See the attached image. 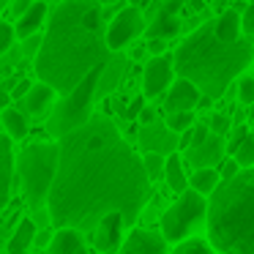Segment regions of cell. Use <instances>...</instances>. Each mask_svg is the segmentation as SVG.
I'll list each match as a JSON object with an SVG mask.
<instances>
[{
  "label": "cell",
  "mask_w": 254,
  "mask_h": 254,
  "mask_svg": "<svg viewBox=\"0 0 254 254\" xmlns=\"http://www.w3.org/2000/svg\"><path fill=\"white\" fill-rule=\"evenodd\" d=\"M150 199V178L142 156L123 139L107 115L58 139V172L47 199V213L58 230H88L110 213L134 224Z\"/></svg>",
  "instance_id": "cell-1"
},
{
  "label": "cell",
  "mask_w": 254,
  "mask_h": 254,
  "mask_svg": "<svg viewBox=\"0 0 254 254\" xmlns=\"http://www.w3.org/2000/svg\"><path fill=\"white\" fill-rule=\"evenodd\" d=\"M123 58V52H110L107 47L104 8L99 0H63L47 17V33L33 66L41 82L68 96L90 71L110 68Z\"/></svg>",
  "instance_id": "cell-2"
},
{
  "label": "cell",
  "mask_w": 254,
  "mask_h": 254,
  "mask_svg": "<svg viewBox=\"0 0 254 254\" xmlns=\"http://www.w3.org/2000/svg\"><path fill=\"white\" fill-rule=\"evenodd\" d=\"M175 58V74L181 79H189L199 88L205 99H221L235 82L243 77L249 66L254 63V41H221L216 36L213 19L199 25L197 30L186 36L172 52Z\"/></svg>",
  "instance_id": "cell-3"
},
{
  "label": "cell",
  "mask_w": 254,
  "mask_h": 254,
  "mask_svg": "<svg viewBox=\"0 0 254 254\" xmlns=\"http://www.w3.org/2000/svg\"><path fill=\"white\" fill-rule=\"evenodd\" d=\"M208 243L221 254H254V170H241L210 194Z\"/></svg>",
  "instance_id": "cell-4"
},
{
  "label": "cell",
  "mask_w": 254,
  "mask_h": 254,
  "mask_svg": "<svg viewBox=\"0 0 254 254\" xmlns=\"http://www.w3.org/2000/svg\"><path fill=\"white\" fill-rule=\"evenodd\" d=\"M58 172V142H33L19 156V178L30 208L44 219V205Z\"/></svg>",
  "instance_id": "cell-5"
},
{
  "label": "cell",
  "mask_w": 254,
  "mask_h": 254,
  "mask_svg": "<svg viewBox=\"0 0 254 254\" xmlns=\"http://www.w3.org/2000/svg\"><path fill=\"white\" fill-rule=\"evenodd\" d=\"M205 219H208V197L186 189L161 216V235L167 243H183Z\"/></svg>",
  "instance_id": "cell-6"
},
{
  "label": "cell",
  "mask_w": 254,
  "mask_h": 254,
  "mask_svg": "<svg viewBox=\"0 0 254 254\" xmlns=\"http://www.w3.org/2000/svg\"><path fill=\"white\" fill-rule=\"evenodd\" d=\"M139 33H145L142 11L134 6L121 8L115 14V19L107 25V47H110V52H123Z\"/></svg>",
  "instance_id": "cell-7"
},
{
  "label": "cell",
  "mask_w": 254,
  "mask_h": 254,
  "mask_svg": "<svg viewBox=\"0 0 254 254\" xmlns=\"http://www.w3.org/2000/svg\"><path fill=\"white\" fill-rule=\"evenodd\" d=\"M172 82H175V58L170 52L159 55V58H150L145 63V71H142V96L145 99L164 96Z\"/></svg>",
  "instance_id": "cell-8"
},
{
  "label": "cell",
  "mask_w": 254,
  "mask_h": 254,
  "mask_svg": "<svg viewBox=\"0 0 254 254\" xmlns=\"http://www.w3.org/2000/svg\"><path fill=\"white\" fill-rule=\"evenodd\" d=\"M186 0H164L159 8H156L153 19L145 25V36L150 39H161V41H170L181 33V8Z\"/></svg>",
  "instance_id": "cell-9"
},
{
  "label": "cell",
  "mask_w": 254,
  "mask_h": 254,
  "mask_svg": "<svg viewBox=\"0 0 254 254\" xmlns=\"http://www.w3.org/2000/svg\"><path fill=\"white\" fill-rule=\"evenodd\" d=\"M227 159V139L219 134H208L202 145L186 150V164H191L194 170H219L221 161Z\"/></svg>",
  "instance_id": "cell-10"
},
{
  "label": "cell",
  "mask_w": 254,
  "mask_h": 254,
  "mask_svg": "<svg viewBox=\"0 0 254 254\" xmlns=\"http://www.w3.org/2000/svg\"><path fill=\"white\" fill-rule=\"evenodd\" d=\"M178 142H181V134L170 131L167 123H150V126L139 128V145H142L145 153H159V156H172L178 153Z\"/></svg>",
  "instance_id": "cell-11"
},
{
  "label": "cell",
  "mask_w": 254,
  "mask_h": 254,
  "mask_svg": "<svg viewBox=\"0 0 254 254\" xmlns=\"http://www.w3.org/2000/svg\"><path fill=\"white\" fill-rule=\"evenodd\" d=\"M199 101H202V93H199L197 85L178 77L164 93V110L167 115H172V112H194L199 107Z\"/></svg>",
  "instance_id": "cell-12"
},
{
  "label": "cell",
  "mask_w": 254,
  "mask_h": 254,
  "mask_svg": "<svg viewBox=\"0 0 254 254\" xmlns=\"http://www.w3.org/2000/svg\"><path fill=\"white\" fill-rule=\"evenodd\" d=\"M123 221L121 213H110L99 221V227L93 230V246L99 249L101 254H118L123 246Z\"/></svg>",
  "instance_id": "cell-13"
},
{
  "label": "cell",
  "mask_w": 254,
  "mask_h": 254,
  "mask_svg": "<svg viewBox=\"0 0 254 254\" xmlns=\"http://www.w3.org/2000/svg\"><path fill=\"white\" fill-rule=\"evenodd\" d=\"M118 254H167V241L161 232L137 227V230L128 232V238L123 241Z\"/></svg>",
  "instance_id": "cell-14"
},
{
  "label": "cell",
  "mask_w": 254,
  "mask_h": 254,
  "mask_svg": "<svg viewBox=\"0 0 254 254\" xmlns=\"http://www.w3.org/2000/svg\"><path fill=\"white\" fill-rule=\"evenodd\" d=\"M11 181H14V150L11 137H0V213L11 199Z\"/></svg>",
  "instance_id": "cell-15"
},
{
  "label": "cell",
  "mask_w": 254,
  "mask_h": 254,
  "mask_svg": "<svg viewBox=\"0 0 254 254\" xmlns=\"http://www.w3.org/2000/svg\"><path fill=\"white\" fill-rule=\"evenodd\" d=\"M55 90L50 88V85H44V82H36L33 88L28 90V96H25V112L28 115H33V118H41V115H47V112L55 107Z\"/></svg>",
  "instance_id": "cell-16"
},
{
  "label": "cell",
  "mask_w": 254,
  "mask_h": 254,
  "mask_svg": "<svg viewBox=\"0 0 254 254\" xmlns=\"http://www.w3.org/2000/svg\"><path fill=\"white\" fill-rule=\"evenodd\" d=\"M44 19H47V3H44V0H36L33 6H30L28 11H25L22 17L17 19V25H14V33H17L22 41L30 39V36L39 33V28L44 25Z\"/></svg>",
  "instance_id": "cell-17"
},
{
  "label": "cell",
  "mask_w": 254,
  "mask_h": 254,
  "mask_svg": "<svg viewBox=\"0 0 254 254\" xmlns=\"http://www.w3.org/2000/svg\"><path fill=\"white\" fill-rule=\"evenodd\" d=\"M50 254H88L82 232L77 230H58L50 241Z\"/></svg>",
  "instance_id": "cell-18"
},
{
  "label": "cell",
  "mask_w": 254,
  "mask_h": 254,
  "mask_svg": "<svg viewBox=\"0 0 254 254\" xmlns=\"http://www.w3.org/2000/svg\"><path fill=\"white\" fill-rule=\"evenodd\" d=\"M164 181L172 191L183 194L189 189V178H186V167H183V159L178 153L167 156V164H164Z\"/></svg>",
  "instance_id": "cell-19"
},
{
  "label": "cell",
  "mask_w": 254,
  "mask_h": 254,
  "mask_svg": "<svg viewBox=\"0 0 254 254\" xmlns=\"http://www.w3.org/2000/svg\"><path fill=\"white\" fill-rule=\"evenodd\" d=\"M213 28L221 41H241V36H243L241 33V14L232 11V8L213 19Z\"/></svg>",
  "instance_id": "cell-20"
},
{
  "label": "cell",
  "mask_w": 254,
  "mask_h": 254,
  "mask_svg": "<svg viewBox=\"0 0 254 254\" xmlns=\"http://www.w3.org/2000/svg\"><path fill=\"white\" fill-rule=\"evenodd\" d=\"M33 241H36V221L22 219L17 224V230H14L11 241H8V252L11 254H25L30 246H33Z\"/></svg>",
  "instance_id": "cell-21"
},
{
  "label": "cell",
  "mask_w": 254,
  "mask_h": 254,
  "mask_svg": "<svg viewBox=\"0 0 254 254\" xmlns=\"http://www.w3.org/2000/svg\"><path fill=\"white\" fill-rule=\"evenodd\" d=\"M219 183H221L219 170H194L191 178H189V189H194L202 197H210L219 189Z\"/></svg>",
  "instance_id": "cell-22"
},
{
  "label": "cell",
  "mask_w": 254,
  "mask_h": 254,
  "mask_svg": "<svg viewBox=\"0 0 254 254\" xmlns=\"http://www.w3.org/2000/svg\"><path fill=\"white\" fill-rule=\"evenodd\" d=\"M3 126H6L11 139L28 137V115H22V110H14V107L3 110Z\"/></svg>",
  "instance_id": "cell-23"
},
{
  "label": "cell",
  "mask_w": 254,
  "mask_h": 254,
  "mask_svg": "<svg viewBox=\"0 0 254 254\" xmlns=\"http://www.w3.org/2000/svg\"><path fill=\"white\" fill-rule=\"evenodd\" d=\"M164 123H167L170 131L183 134V131H189V128L197 126V115H194V112H172V115H167Z\"/></svg>",
  "instance_id": "cell-24"
},
{
  "label": "cell",
  "mask_w": 254,
  "mask_h": 254,
  "mask_svg": "<svg viewBox=\"0 0 254 254\" xmlns=\"http://www.w3.org/2000/svg\"><path fill=\"white\" fill-rule=\"evenodd\" d=\"M172 254H216V249L208 241H202V238H189V241L178 243Z\"/></svg>",
  "instance_id": "cell-25"
},
{
  "label": "cell",
  "mask_w": 254,
  "mask_h": 254,
  "mask_svg": "<svg viewBox=\"0 0 254 254\" xmlns=\"http://www.w3.org/2000/svg\"><path fill=\"white\" fill-rule=\"evenodd\" d=\"M232 159L241 164V170H252V167H254V134H249V137L243 139L241 148L232 153Z\"/></svg>",
  "instance_id": "cell-26"
},
{
  "label": "cell",
  "mask_w": 254,
  "mask_h": 254,
  "mask_svg": "<svg viewBox=\"0 0 254 254\" xmlns=\"http://www.w3.org/2000/svg\"><path fill=\"white\" fill-rule=\"evenodd\" d=\"M164 164H167V156H159V153H145L142 156V167H145V175L150 181L164 175Z\"/></svg>",
  "instance_id": "cell-27"
},
{
  "label": "cell",
  "mask_w": 254,
  "mask_h": 254,
  "mask_svg": "<svg viewBox=\"0 0 254 254\" xmlns=\"http://www.w3.org/2000/svg\"><path fill=\"white\" fill-rule=\"evenodd\" d=\"M238 101L246 104V107L254 104V77H252V74L238 77Z\"/></svg>",
  "instance_id": "cell-28"
},
{
  "label": "cell",
  "mask_w": 254,
  "mask_h": 254,
  "mask_svg": "<svg viewBox=\"0 0 254 254\" xmlns=\"http://www.w3.org/2000/svg\"><path fill=\"white\" fill-rule=\"evenodd\" d=\"M249 134H252V131H249V126H243V123H238V126L230 128V137H227V150H230V156L241 148V142L249 137Z\"/></svg>",
  "instance_id": "cell-29"
},
{
  "label": "cell",
  "mask_w": 254,
  "mask_h": 254,
  "mask_svg": "<svg viewBox=\"0 0 254 254\" xmlns=\"http://www.w3.org/2000/svg\"><path fill=\"white\" fill-rule=\"evenodd\" d=\"M14 39H17L14 25H8V22H3V19H0V55H6V52L11 50Z\"/></svg>",
  "instance_id": "cell-30"
},
{
  "label": "cell",
  "mask_w": 254,
  "mask_h": 254,
  "mask_svg": "<svg viewBox=\"0 0 254 254\" xmlns=\"http://www.w3.org/2000/svg\"><path fill=\"white\" fill-rule=\"evenodd\" d=\"M241 33L246 39H254V3H249L241 14Z\"/></svg>",
  "instance_id": "cell-31"
},
{
  "label": "cell",
  "mask_w": 254,
  "mask_h": 254,
  "mask_svg": "<svg viewBox=\"0 0 254 254\" xmlns=\"http://www.w3.org/2000/svg\"><path fill=\"white\" fill-rule=\"evenodd\" d=\"M238 175H241V164H238V161L232 159V156L221 161V167H219V178H221V183H224V181H232V178H238Z\"/></svg>",
  "instance_id": "cell-32"
},
{
  "label": "cell",
  "mask_w": 254,
  "mask_h": 254,
  "mask_svg": "<svg viewBox=\"0 0 254 254\" xmlns=\"http://www.w3.org/2000/svg\"><path fill=\"white\" fill-rule=\"evenodd\" d=\"M210 134H219V137H224V134H230L232 123L227 115H210V123H208Z\"/></svg>",
  "instance_id": "cell-33"
},
{
  "label": "cell",
  "mask_w": 254,
  "mask_h": 254,
  "mask_svg": "<svg viewBox=\"0 0 254 254\" xmlns=\"http://www.w3.org/2000/svg\"><path fill=\"white\" fill-rule=\"evenodd\" d=\"M148 52H150L153 58L167 55V41H161V39H150V41H148Z\"/></svg>",
  "instance_id": "cell-34"
},
{
  "label": "cell",
  "mask_w": 254,
  "mask_h": 254,
  "mask_svg": "<svg viewBox=\"0 0 254 254\" xmlns=\"http://www.w3.org/2000/svg\"><path fill=\"white\" fill-rule=\"evenodd\" d=\"M41 39H44V36H30V39H25V52L36 58L39 50H41Z\"/></svg>",
  "instance_id": "cell-35"
},
{
  "label": "cell",
  "mask_w": 254,
  "mask_h": 254,
  "mask_svg": "<svg viewBox=\"0 0 254 254\" xmlns=\"http://www.w3.org/2000/svg\"><path fill=\"white\" fill-rule=\"evenodd\" d=\"M142 110H145V96H137V99L131 101V107L126 110V118H139Z\"/></svg>",
  "instance_id": "cell-36"
},
{
  "label": "cell",
  "mask_w": 254,
  "mask_h": 254,
  "mask_svg": "<svg viewBox=\"0 0 254 254\" xmlns=\"http://www.w3.org/2000/svg\"><path fill=\"white\" fill-rule=\"evenodd\" d=\"M33 3H36V0H14V6H11V11H14V17H22V14L25 11H28V8L30 6H33Z\"/></svg>",
  "instance_id": "cell-37"
},
{
  "label": "cell",
  "mask_w": 254,
  "mask_h": 254,
  "mask_svg": "<svg viewBox=\"0 0 254 254\" xmlns=\"http://www.w3.org/2000/svg\"><path fill=\"white\" fill-rule=\"evenodd\" d=\"M33 88V85L28 82V79H19L17 85H14V96H17V99H25V96H28V90Z\"/></svg>",
  "instance_id": "cell-38"
},
{
  "label": "cell",
  "mask_w": 254,
  "mask_h": 254,
  "mask_svg": "<svg viewBox=\"0 0 254 254\" xmlns=\"http://www.w3.org/2000/svg\"><path fill=\"white\" fill-rule=\"evenodd\" d=\"M139 121H142V126H150V123H156V112L150 110V107H145V110L139 112Z\"/></svg>",
  "instance_id": "cell-39"
},
{
  "label": "cell",
  "mask_w": 254,
  "mask_h": 254,
  "mask_svg": "<svg viewBox=\"0 0 254 254\" xmlns=\"http://www.w3.org/2000/svg\"><path fill=\"white\" fill-rule=\"evenodd\" d=\"M8 101H11L8 90H0V107H3V110H8Z\"/></svg>",
  "instance_id": "cell-40"
},
{
  "label": "cell",
  "mask_w": 254,
  "mask_h": 254,
  "mask_svg": "<svg viewBox=\"0 0 254 254\" xmlns=\"http://www.w3.org/2000/svg\"><path fill=\"white\" fill-rule=\"evenodd\" d=\"M128 3H131L134 8H139V11H142V6H148L150 0H128Z\"/></svg>",
  "instance_id": "cell-41"
},
{
  "label": "cell",
  "mask_w": 254,
  "mask_h": 254,
  "mask_svg": "<svg viewBox=\"0 0 254 254\" xmlns=\"http://www.w3.org/2000/svg\"><path fill=\"white\" fill-rule=\"evenodd\" d=\"M249 121H252V123H254V104H252V107H249Z\"/></svg>",
  "instance_id": "cell-42"
},
{
  "label": "cell",
  "mask_w": 254,
  "mask_h": 254,
  "mask_svg": "<svg viewBox=\"0 0 254 254\" xmlns=\"http://www.w3.org/2000/svg\"><path fill=\"white\" fill-rule=\"evenodd\" d=\"M8 3H11V0H0V11H3V8L8 6Z\"/></svg>",
  "instance_id": "cell-43"
},
{
  "label": "cell",
  "mask_w": 254,
  "mask_h": 254,
  "mask_svg": "<svg viewBox=\"0 0 254 254\" xmlns=\"http://www.w3.org/2000/svg\"><path fill=\"white\" fill-rule=\"evenodd\" d=\"M208 3H210V0H208Z\"/></svg>",
  "instance_id": "cell-44"
},
{
  "label": "cell",
  "mask_w": 254,
  "mask_h": 254,
  "mask_svg": "<svg viewBox=\"0 0 254 254\" xmlns=\"http://www.w3.org/2000/svg\"><path fill=\"white\" fill-rule=\"evenodd\" d=\"M252 77H254V74H252Z\"/></svg>",
  "instance_id": "cell-45"
}]
</instances>
